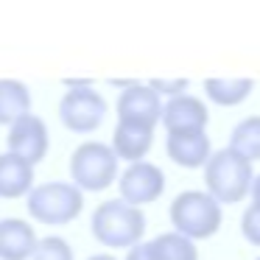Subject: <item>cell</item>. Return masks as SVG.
Wrapping results in <instances>:
<instances>
[{
  "mask_svg": "<svg viewBox=\"0 0 260 260\" xmlns=\"http://www.w3.org/2000/svg\"><path fill=\"white\" fill-rule=\"evenodd\" d=\"M92 235L98 243L112 249H132L143 241L146 232V215L140 207H132L123 199H109L101 202L92 213Z\"/></svg>",
  "mask_w": 260,
  "mask_h": 260,
  "instance_id": "cell-1",
  "label": "cell"
},
{
  "mask_svg": "<svg viewBox=\"0 0 260 260\" xmlns=\"http://www.w3.org/2000/svg\"><path fill=\"white\" fill-rule=\"evenodd\" d=\"M204 182H207V193L218 204H235L252 190V162L241 159L230 148H221L210 154V159L204 162Z\"/></svg>",
  "mask_w": 260,
  "mask_h": 260,
  "instance_id": "cell-2",
  "label": "cell"
},
{
  "mask_svg": "<svg viewBox=\"0 0 260 260\" xmlns=\"http://www.w3.org/2000/svg\"><path fill=\"white\" fill-rule=\"evenodd\" d=\"M171 224L187 241L210 238L221 226V204L204 190H185L171 202Z\"/></svg>",
  "mask_w": 260,
  "mask_h": 260,
  "instance_id": "cell-3",
  "label": "cell"
},
{
  "mask_svg": "<svg viewBox=\"0 0 260 260\" xmlns=\"http://www.w3.org/2000/svg\"><path fill=\"white\" fill-rule=\"evenodd\" d=\"M25 207L31 218L42 224H68L81 213L84 196L73 182H45V185L31 187Z\"/></svg>",
  "mask_w": 260,
  "mask_h": 260,
  "instance_id": "cell-4",
  "label": "cell"
},
{
  "mask_svg": "<svg viewBox=\"0 0 260 260\" xmlns=\"http://www.w3.org/2000/svg\"><path fill=\"white\" fill-rule=\"evenodd\" d=\"M70 176L79 190H104L118 179V157L101 140H87L70 157Z\"/></svg>",
  "mask_w": 260,
  "mask_h": 260,
  "instance_id": "cell-5",
  "label": "cell"
},
{
  "mask_svg": "<svg viewBox=\"0 0 260 260\" xmlns=\"http://www.w3.org/2000/svg\"><path fill=\"white\" fill-rule=\"evenodd\" d=\"M59 118L73 132H95L107 118V101L92 87L76 84L59 101Z\"/></svg>",
  "mask_w": 260,
  "mask_h": 260,
  "instance_id": "cell-6",
  "label": "cell"
},
{
  "mask_svg": "<svg viewBox=\"0 0 260 260\" xmlns=\"http://www.w3.org/2000/svg\"><path fill=\"white\" fill-rule=\"evenodd\" d=\"M120 199L132 207H140V204L157 202L165 190V174L159 165L154 162H132L129 168L120 174Z\"/></svg>",
  "mask_w": 260,
  "mask_h": 260,
  "instance_id": "cell-7",
  "label": "cell"
},
{
  "mask_svg": "<svg viewBox=\"0 0 260 260\" xmlns=\"http://www.w3.org/2000/svg\"><path fill=\"white\" fill-rule=\"evenodd\" d=\"M9 154L25 159L28 165H37L48 154V126L40 115H23L20 120H14L9 126Z\"/></svg>",
  "mask_w": 260,
  "mask_h": 260,
  "instance_id": "cell-8",
  "label": "cell"
},
{
  "mask_svg": "<svg viewBox=\"0 0 260 260\" xmlns=\"http://www.w3.org/2000/svg\"><path fill=\"white\" fill-rule=\"evenodd\" d=\"M159 115H162V104L159 95L148 84H129L118 98V120H132V123H146L157 126Z\"/></svg>",
  "mask_w": 260,
  "mask_h": 260,
  "instance_id": "cell-9",
  "label": "cell"
},
{
  "mask_svg": "<svg viewBox=\"0 0 260 260\" xmlns=\"http://www.w3.org/2000/svg\"><path fill=\"white\" fill-rule=\"evenodd\" d=\"M159 120L165 123V129L171 132H204L210 120V112L204 107V101H199L196 95H174L168 104L162 107Z\"/></svg>",
  "mask_w": 260,
  "mask_h": 260,
  "instance_id": "cell-10",
  "label": "cell"
},
{
  "mask_svg": "<svg viewBox=\"0 0 260 260\" xmlns=\"http://www.w3.org/2000/svg\"><path fill=\"white\" fill-rule=\"evenodd\" d=\"M154 143V129L146 123H132V120H118L112 132V151L118 159H129V162H140L148 154Z\"/></svg>",
  "mask_w": 260,
  "mask_h": 260,
  "instance_id": "cell-11",
  "label": "cell"
},
{
  "mask_svg": "<svg viewBox=\"0 0 260 260\" xmlns=\"http://www.w3.org/2000/svg\"><path fill=\"white\" fill-rule=\"evenodd\" d=\"M168 157L182 168H199L210 159V137L204 132H171L168 140Z\"/></svg>",
  "mask_w": 260,
  "mask_h": 260,
  "instance_id": "cell-12",
  "label": "cell"
},
{
  "mask_svg": "<svg viewBox=\"0 0 260 260\" xmlns=\"http://www.w3.org/2000/svg\"><path fill=\"white\" fill-rule=\"evenodd\" d=\"M37 232L23 218L0 221V257L3 260H28L37 249Z\"/></svg>",
  "mask_w": 260,
  "mask_h": 260,
  "instance_id": "cell-13",
  "label": "cell"
},
{
  "mask_svg": "<svg viewBox=\"0 0 260 260\" xmlns=\"http://www.w3.org/2000/svg\"><path fill=\"white\" fill-rule=\"evenodd\" d=\"M34 185V165L14 154H0V196L3 199H20L31 193Z\"/></svg>",
  "mask_w": 260,
  "mask_h": 260,
  "instance_id": "cell-14",
  "label": "cell"
},
{
  "mask_svg": "<svg viewBox=\"0 0 260 260\" xmlns=\"http://www.w3.org/2000/svg\"><path fill=\"white\" fill-rule=\"evenodd\" d=\"M31 112V92L17 79H0V123L12 126Z\"/></svg>",
  "mask_w": 260,
  "mask_h": 260,
  "instance_id": "cell-15",
  "label": "cell"
},
{
  "mask_svg": "<svg viewBox=\"0 0 260 260\" xmlns=\"http://www.w3.org/2000/svg\"><path fill=\"white\" fill-rule=\"evenodd\" d=\"M230 151L246 162L260 159V115L243 118L230 135Z\"/></svg>",
  "mask_w": 260,
  "mask_h": 260,
  "instance_id": "cell-16",
  "label": "cell"
},
{
  "mask_svg": "<svg viewBox=\"0 0 260 260\" xmlns=\"http://www.w3.org/2000/svg\"><path fill=\"white\" fill-rule=\"evenodd\" d=\"M252 79H207L204 81V92L210 101L221 104V107H235L252 92Z\"/></svg>",
  "mask_w": 260,
  "mask_h": 260,
  "instance_id": "cell-17",
  "label": "cell"
},
{
  "mask_svg": "<svg viewBox=\"0 0 260 260\" xmlns=\"http://www.w3.org/2000/svg\"><path fill=\"white\" fill-rule=\"evenodd\" d=\"M162 260H199V252L193 246V241H187L179 232H162V235L154 238Z\"/></svg>",
  "mask_w": 260,
  "mask_h": 260,
  "instance_id": "cell-18",
  "label": "cell"
},
{
  "mask_svg": "<svg viewBox=\"0 0 260 260\" xmlns=\"http://www.w3.org/2000/svg\"><path fill=\"white\" fill-rule=\"evenodd\" d=\"M31 260H73V249L64 238L48 235L42 241H37V249L31 254Z\"/></svg>",
  "mask_w": 260,
  "mask_h": 260,
  "instance_id": "cell-19",
  "label": "cell"
},
{
  "mask_svg": "<svg viewBox=\"0 0 260 260\" xmlns=\"http://www.w3.org/2000/svg\"><path fill=\"white\" fill-rule=\"evenodd\" d=\"M241 232H243V238H246L249 243L260 246V204H254V202H252L246 210H243Z\"/></svg>",
  "mask_w": 260,
  "mask_h": 260,
  "instance_id": "cell-20",
  "label": "cell"
},
{
  "mask_svg": "<svg viewBox=\"0 0 260 260\" xmlns=\"http://www.w3.org/2000/svg\"><path fill=\"white\" fill-rule=\"evenodd\" d=\"M126 260H162V254H159V249L154 241H140L129 249Z\"/></svg>",
  "mask_w": 260,
  "mask_h": 260,
  "instance_id": "cell-21",
  "label": "cell"
},
{
  "mask_svg": "<svg viewBox=\"0 0 260 260\" xmlns=\"http://www.w3.org/2000/svg\"><path fill=\"white\" fill-rule=\"evenodd\" d=\"M148 87H151V90L157 92V95H159V92H171V95H182V90L187 87V81H185V79H176V81H162V79H154Z\"/></svg>",
  "mask_w": 260,
  "mask_h": 260,
  "instance_id": "cell-22",
  "label": "cell"
},
{
  "mask_svg": "<svg viewBox=\"0 0 260 260\" xmlns=\"http://www.w3.org/2000/svg\"><path fill=\"white\" fill-rule=\"evenodd\" d=\"M252 196H254V204H260V176L252 182Z\"/></svg>",
  "mask_w": 260,
  "mask_h": 260,
  "instance_id": "cell-23",
  "label": "cell"
},
{
  "mask_svg": "<svg viewBox=\"0 0 260 260\" xmlns=\"http://www.w3.org/2000/svg\"><path fill=\"white\" fill-rule=\"evenodd\" d=\"M87 260H118V257H112V254H92V257H87Z\"/></svg>",
  "mask_w": 260,
  "mask_h": 260,
  "instance_id": "cell-24",
  "label": "cell"
},
{
  "mask_svg": "<svg viewBox=\"0 0 260 260\" xmlns=\"http://www.w3.org/2000/svg\"><path fill=\"white\" fill-rule=\"evenodd\" d=\"M257 260H260V257H257Z\"/></svg>",
  "mask_w": 260,
  "mask_h": 260,
  "instance_id": "cell-25",
  "label": "cell"
}]
</instances>
